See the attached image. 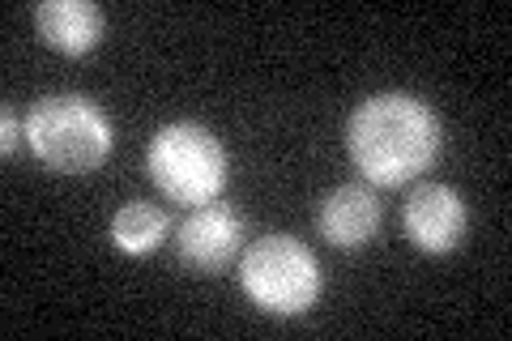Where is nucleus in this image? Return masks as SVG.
I'll use <instances>...</instances> for the list:
<instances>
[{
	"mask_svg": "<svg viewBox=\"0 0 512 341\" xmlns=\"http://www.w3.org/2000/svg\"><path fill=\"white\" fill-rule=\"evenodd\" d=\"M402 226H406V239L427 256L457 252L461 239H466V226H470L466 197H461L453 184H431L427 180L406 197Z\"/></svg>",
	"mask_w": 512,
	"mask_h": 341,
	"instance_id": "nucleus-5",
	"label": "nucleus"
},
{
	"mask_svg": "<svg viewBox=\"0 0 512 341\" xmlns=\"http://www.w3.org/2000/svg\"><path fill=\"white\" fill-rule=\"evenodd\" d=\"M0 124H5V141H0V154L13 158V154H18V124H13V107L0 111Z\"/></svg>",
	"mask_w": 512,
	"mask_h": 341,
	"instance_id": "nucleus-10",
	"label": "nucleus"
},
{
	"mask_svg": "<svg viewBox=\"0 0 512 341\" xmlns=\"http://www.w3.org/2000/svg\"><path fill=\"white\" fill-rule=\"evenodd\" d=\"M316 231L342 252L367 248L380 231V201L367 184H338L316 209Z\"/></svg>",
	"mask_w": 512,
	"mask_h": 341,
	"instance_id": "nucleus-7",
	"label": "nucleus"
},
{
	"mask_svg": "<svg viewBox=\"0 0 512 341\" xmlns=\"http://www.w3.org/2000/svg\"><path fill=\"white\" fill-rule=\"evenodd\" d=\"M440 145H444L440 116L406 90L372 94L346 120V154L363 180L380 188L419 180L440 158Z\"/></svg>",
	"mask_w": 512,
	"mask_h": 341,
	"instance_id": "nucleus-1",
	"label": "nucleus"
},
{
	"mask_svg": "<svg viewBox=\"0 0 512 341\" xmlns=\"http://www.w3.org/2000/svg\"><path fill=\"white\" fill-rule=\"evenodd\" d=\"M239 243H244V222L231 205H197L192 214L180 222V235H175V252L192 273H218L227 269L239 256Z\"/></svg>",
	"mask_w": 512,
	"mask_h": 341,
	"instance_id": "nucleus-6",
	"label": "nucleus"
},
{
	"mask_svg": "<svg viewBox=\"0 0 512 341\" xmlns=\"http://www.w3.org/2000/svg\"><path fill=\"white\" fill-rule=\"evenodd\" d=\"M22 137L43 167L56 175H90L111 158V133L107 111L86 99V94H47L26 111Z\"/></svg>",
	"mask_w": 512,
	"mask_h": 341,
	"instance_id": "nucleus-2",
	"label": "nucleus"
},
{
	"mask_svg": "<svg viewBox=\"0 0 512 341\" xmlns=\"http://www.w3.org/2000/svg\"><path fill=\"white\" fill-rule=\"evenodd\" d=\"M146 167L167 201L192 209L218 201L231 180V158L222 150V141L205 124L192 120H171L158 128L146 150Z\"/></svg>",
	"mask_w": 512,
	"mask_h": 341,
	"instance_id": "nucleus-3",
	"label": "nucleus"
},
{
	"mask_svg": "<svg viewBox=\"0 0 512 341\" xmlns=\"http://www.w3.org/2000/svg\"><path fill=\"white\" fill-rule=\"evenodd\" d=\"M35 30L60 56H86L103 39V9L90 0H43L35 9Z\"/></svg>",
	"mask_w": 512,
	"mask_h": 341,
	"instance_id": "nucleus-8",
	"label": "nucleus"
},
{
	"mask_svg": "<svg viewBox=\"0 0 512 341\" xmlns=\"http://www.w3.org/2000/svg\"><path fill=\"white\" fill-rule=\"evenodd\" d=\"M239 286L269 316H303L325 290V273L308 243L291 235H265L239 256Z\"/></svg>",
	"mask_w": 512,
	"mask_h": 341,
	"instance_id": "nucleus-4",
	"label": "nucleus"
},
{
	"mask_svg": "<svg viewBox=\"0 0 512 341\" xmlns=\"http://www.w3.org/2000/svg\"><path fill=\"white\" fill-rule=\"evenodd\" d=\"M167 214L150 201H128L116 209V218H111V243L124 252V256H150L163 248L167 239Z\"/></svg>",
	"mask_w": 512,
	"mask_h": 341,
	"instance_id": "nucleus-9",
	"label": "nucleus"
}]
</instances>
